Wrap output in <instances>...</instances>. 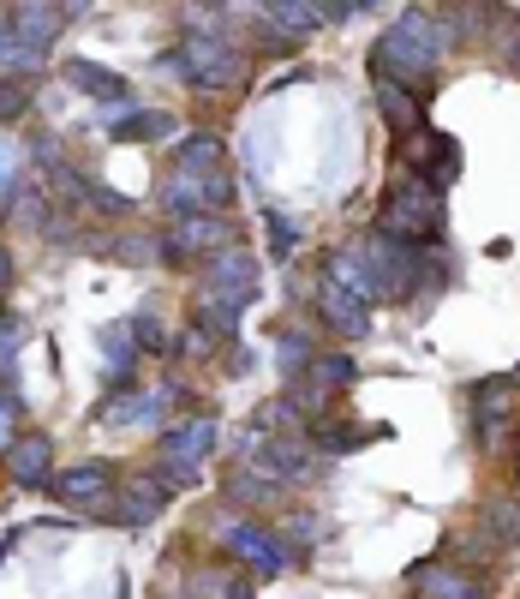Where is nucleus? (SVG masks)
<instances>
[{
    "instance_id": "bb28decb",
    "label": "nucleus",
    "mask_w": 520,
    "mask_h": 599,
    "mask_svg": "<svg viewBox=\"0 0 520 599\" xmlns=\"http://www.w3.org/2000/svg\"><path fill=\"white\" fill-rule=\"evenodd\" d=\"M84 198H91L96 210H108V216H121V210H126V198H121V193H108L102 180H91V193H84Z\"/></svg>"
},
{
    "instance_id": "6ab92c4d",
    "label": "nucleus",
    "mask_w": 520,
    "mask_h": 599,
    "mask_svg": "<svg viewBox=\"0 0 520 599\" xmlns=\"http://www.w3.org/2000/svg\"><path fill=\"white\" fill-rule=\"evenodd\" d=\"M311 378H318V390H347L353 378H360V366H353L347 354H323V360H311Z\"/></svg>"
},
{
    "instance_id": "4468645a",
    "label": "nucleus",
    "mask_w": 520,
    "mask_h": 599,
    "mask_svg": "<svg viewBox=\"0 0 520 599\" xmlns=\"http://www.w3.org/2000/svg\"><path fill=\"white\" fill-rule=\"evenodd\" d=\"M61 19H66L61 7H12V12H7V24H12L19 37H31L37 49H49V42H54V31H61Z\"/></svg>"
},
{
    "instance_id": "0eeeda50",
    "label": "nucleus",
    "mask_w": 520,
    "mask_h": 599,
    "mask_svg": "<svg viewBox=\"0 0 520 599\" xmlns=\"http://www.w3.org/2000/svg\"><path fill=\"white\" fill-rule=\"evenodd\" d=\"M204 270H210V300L246 306L251 295H258V265H251L246 252H233V246H228V252H216Z\"/></svg>"
},
{
    "instance_id": "423d86ee",
    "label": "nucleus",
    "mask_w": 520,
    "mask_h": 599,
    "mask_svg": "<svg viewBox=\"0 0 520 599\" xmlns=\"http://www.w3.org/2000/svg\"><path fill=\"white\" fill-rule=\"evenodd\" d=\"M54 492H61L72 509L114 516V479H108V467H102V462H84V467H72V474H61V479H54Z\"/></svg>"
},
{
    "instance_id": "a878e982",
    "label": "nucleus",
    "mask_w": 520,
    "mask_h": 599,
    "mask_svg": "<svg viewBox=\"0 0 520 599\" xmlns=\"http://www.w3.org/2000/svg\"><path fill=\"white\" fill-rule=\"evenodd\" d=\"M228 498H240V504H263V498H270V486H263V479H240V474H233V479H228Z\"/></svg>"
},
{
    "instance_id": "dca6fc26",
    "label": "nucleus",
    "mask_w": 520,
    "mask_h": 599,
    "mask_svg": "<svg viewBox=\"0 0 520 599\" xmlns=\"http://www.w3.org/2000/svg\"><path fill=\"white\" fill-rule=\"evenodd\" d=\"M42 61H49V49H37L31 37H19L7 24V12H0V66H12V72H37Z\"/></svg>"
},
{
    "instance_id": "cd10ccee",
    "label": "nucleus",
    "mask_w": 520,
    "mask_h": 599,
    "mask_svg": "<svg viewBox=\"0 0 520 599\" xmlns=\"http://www.w3.org/2000/svg\"><path fill=\"white\" fill-rule=\"evenodd\" d=\"M7 276H12V258L0 252V295H7Z\"/></svg>"
},
{
    "instance_id": "f3484780",
    "label": "nucleus",
    "mask_w": 520,
    "mask_h": 599,
    "mask_svg": "<svg viewBox=\"0 0 520 599\" xmlns=\"http://www.w3.org/2000/svg\"><path fill=\"white\" fill-rule=\"evenodd\" d=\"M191 330H204V342H228V335L240 330V306L204 295V300H198V324H191Z\"/></svg>"
},
{
    "instance_id": "9d476101",
    "label": "nucleus",
    "mask_w": 520,
    "mask_h": 599,
    "mask_svg": "<svg viewBox=\"0 0 520 599\" xmlns=\"http://www.w3.org/2000/svg\"><path fill=\"white\" fill-rule=\"evenodd\" d=\"M221 138L216 133H186L180 151H174V174H198V180H210V174H221Z\"/></svg>"
},
{
    "instance_id": "9b49d317",
    "label": "nucleus",
    "mask_w": 520,
    "mask_h": 599,
    "mask_svg": "<svg viewBox=\"0 0 520 599\" xmlns=\"http://www.w3.org/2000/svg\"><path fill=\"white\" fill-rule=\"evenodd\" d=\"M66 79L79 84V91H91L96 102H114V109H126V79L121 72H108V66H96V61H66Z\"/></svg>"
},
{
    "instance_id": "412c9836",
    "label": "nucleus",
    "mask_w": 520,
    "mask_h": 599,
    "mask_svg": "<svg viewBox=\"0 0 520 599\" xmlns=\"http://www.w3.org/2000/svg\"><path fill=\"white\" fill-rule=\"evenodd\" d=\"M24 198V180H19V156L0 144V210H12V204Z\"/></svg>"
},
{
    "instance_id": "c85d7f7f",
    "label": "nucleus",
    "mask_w": 520,
    "mask_h": 599,
    "mask_svg": "<svg viewBox=\"0 0 520 599\" xmlns=\"http://www.w3.org/2000/svg\"><path fill=\"white\" fill-rule=\"evenodd\" d=\"M509 66L520 72V37H514V49H509Z\"/></svg>"
},
{
    "instance_id": "7ed1b4c3",
    "label": "nucleus",
    "mask_w": 520,
    "mask_h": 599,
    "mask_svg": "<svg viewBox=\"0 0 520 599\" xmlns=\"http://www.w3.org/2000/svg\"><path fill=\"white\" fill-rule=\"evenodd\" d=\"M168 72H186L198 91L221 96V91H233V84L246 79V54L233 49L228 37H186L180 54H168Z\"/></svg>"
},
{
    "instance_id": "aec40b11",
    "label": "nucleus",
    "mask_w": 520,
    "mask_h": 599,
    "mask_svg": "<svg viewBox=\"0 0 520 599\" xmlns=\"http://www.w3.org/2000/svg\"><path fill=\"white\" fill-rule=\"evenodd\" d=\"M270 252L275 258L300 252V223H293V216H281V210H270Z\"/></svg>"
},
{
    "instance_id": "5701e85b",
    "label": "nucleus",
    "mask_w": 520,
    "mask_h": 599,
    "mask_svg": "<svg viewBox=\"0 0 520 599\" xmlns=\"http://www.w3.org/2000/svg\"><path fill=\"white\" fill-rule=\"evenodd\" d=\"M24 109H31V84H24V79H7V84H0V121H19Z\"/></svg>"
},
{
    "instance_id": "a211bd4d",
    "label": "nucleus",
    "mask_w": 520,
    "mask_h": 599,
    "mask_svg": "<svg viewBox=\"0 0 520 599\" xmlns=\"http://www.w3.org/2000/svg\"><path fill=\"white\" fill-rule=\"evenodd\" d=\"M162 133H174V114H126V121H114V138H162Z\"/></svg>"
},
{
    "instance_id": "f257e3e1",
    "label": "nucleus",
    "mask_w": 520,
    "mask_h": 599,
    "mask_svg": "<svg viewBox=\"0 0 520 599\" xmlns=\"http://www.w3.org/2000/svg\"><path fill=\"white\" fill-rule=\"evenodd\" d=\"M455 49V37H449V24H443V12H401L395 19V31L371 49V79H389V84H407V91H425V79L437 72V61Z\"/></svg>"
},
{
    "instance_id": "b1692460",
    "label": "nucleus",
    "mask_w": 520,
    "mask_h": 599,
    "mask_svg": "<svg viewBox=\"0 0 520 599\" xmlns=\"http://www.w3.org/2000/svg\"><path fill=\"white\" fill-rule=\"evenodd\" d=\"M425 599H479L467 588V581H455V576H443V569H430L425 576Z\"/></svg>"
},
{
    "instance_id": "4be33fe9",
    "label": "nucleus",
    "mask_w": 520,
    "mask_h": 599,
    "mask_svg": "<svg viewBox=\"0 0 520 599\" xmlns=\"http://www.w3.org/2000/svg\"><path fill=\"white\" fill-rule=\"evenodd\" d=\"M485 521H490V534H497L502 546H509V539H520V504H490Z\"/></svg>"
},
{
    "instance_id": "6e6552de",
    "label": "nucleus",
    "mask_w": 520,
    "mask_h": 599,
    "mask_svg": "<svg viewBox=\"0 0 520 599\" xmlns=\"http://www.w3.org/2000/svg\"><path fill=\"white\" fill-rule=\"evenodd\" d=\"M228 546L240 551V558H251V569H258V576H281V569L293 564V551L281 546V539L246 528V521H233V528H228Z\"/></svg>"
},
{
    "instance_id": "20e7f679",
    "label": "nucleus",
    "mask_w": 520,
    "mask_h": 599,
    "mask_svg": "<svg viewBox=\"0 0 520 599\" xmlns=\"http://www.w3.org/2000/svg\"><path fill=\"white\" fill-rule=\"evenodd\" d=\"M210 450H216V426H210V420H191V426L162 432V474H168V486L191 479V467L210 456Z\"/></svg>"
},
{
    "instance_id": "ddd939ff",
    "label": "nucleus",
    "mask_w": 520,
    "mask_h": 599,
    "mask_svg": "<svg viewBox=\"0 0 520 599\" xmlns=\"http://www.w3.org/2000/svg\"><path fill=\"white\" fill-rule=\"evenodd\" d=\"M377 109H383V121H389L395 133H413V121H419L425 96H419V91H407V84H389V79H377Z\"/></svg>"
},
{
    "instance_id": "393cba45",
    "label": "nucleus",
    "mask_w": 520,
    "mask_h": 599,
    "mask_svg": "<svg viewBox=\"0 0 520 599\" xmlns=\"http://www.w3.org/2000/svg\"><path fill=\"white\" fill-rule=\"evenodd\" d=\"M12 420H19V396H0V456H12V444H19V432H12Z\"/></svg>"
},
{
    "instance_id": "39448f33",
    "label": "nucleus",
    "mask_w": 520,
    "mask_h": 599,
    "mask_svg": "<svg viewBox=\"0 0 520 599\" xmlns=\"http://www.w3.org/2000/svg\"><path fill=\"white\" fill-rule=\"evenodd\" d=\"M198 252H228V223L221 216H180V223L168 228V240H162V258L168 265H186V258H198Z\"/></svg>"
},
{
    "instance_id": "2eb2a0df",
    "label": "nucleus",
    "mask_w": 520,
    "mask_h": 599,
    "mask_svg": "<svg viewBox=\"0 0 520 599\" xmlns=\"http://www.w3.org/2000/svg\"><path fill=\"white\" fill-rule=\"evenodd\" d=\"M263 19H270L275 31H281L275 49H300V37H311V31L323 24V7H270Z\"/></svg>"
},
{
    "instance_id": "f03ea898",
    "label": "nucleus",
    "mask_w": 520,
    "mask_h": 599,
    "mask_svg": "<svg viewBox=\"0 0 520 599\" xmlns=\"http://www.w3.org/2000/svg\"><path fill=\"white\" fill-rule=\"evenodd\" d=\"M371 234H383V240H401V246H437L443 240V193L430 180H401L389 204H383V216H377V228Z\"/></svg>"
},
{
    "instance_id": "f8f14e48",
    "label": "nucleus",
    "mask_w": 520,
    "mask_h": 599,
    "mask_svg": "<svg viewBox=\"0 0 520 599\" xmlns=\"http://www.w3.org/2000/svg\"><path fill=\"white\" fill-rule=\"evenodd\" d=\"M7 474L19 479V486H42V479H49V437L24 432L19 444H12V456H7Z\"/></svg>"
},
{
    "instance_id": "1a4fd4ad",
    "label": "nucleus",
    "mask_w": 520,
    "mask_h": 599,
    "mask_svg": "<svg viewBox=\"0 0 520 599\" xmlns=\"http://www.w3.org/2000/svg\"><path fill=\"white\" fill-rule=\"evenodd\" d=\"M323 318H330V324L341 330V335H365V324H371V306L360 300V295H347V288L341 282H330V276H323Z\"/></svg>"
}]
</instances>
